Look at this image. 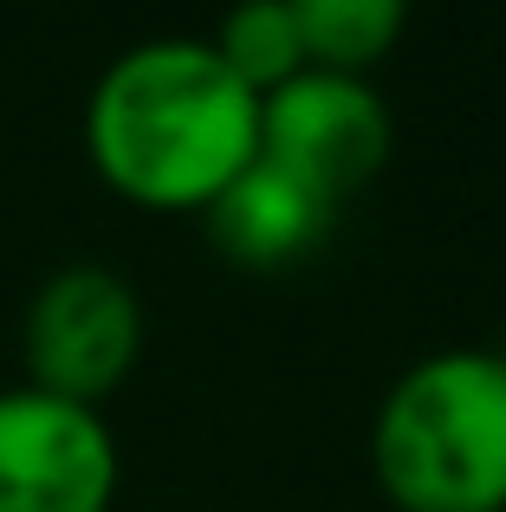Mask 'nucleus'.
<instances>
[{"instance_id":"nucleus-4","label":"nucleus","mask_w":506,"mask_h":512,"mask_svg":"<svg viewBox=\"0 0 506 512\" xmlns=\"http://www.w3.org/2000/svg\"><path fill=\"white\" fill-rule=\"evenodd\" d=\"M396 130L370 78L312 72L286 78L279 91L260 98V163L312 188L318 201L344 208L357 188H370L390 169Z\"/></svg>"},{"instance_id":"nucleus-5","label":"nucleus","mask_w":506,"mask_h":512,"mask_svg":"<svg viewBox=\"0 0 506 512\" xmlns=\"http://www.w3.org/2000/svg\"><path fill=\"white\" fill-rule=\"evenodd\" d=\"M117 441L98 409L33 383L0 389V512H111Z\"/></svg>"},{"instance_id":"nucleus-7","label":"nucleus","mask_w":506,"mask_h":512,"mask_svg":"<svg viewBox=\"0 0 506 512\" xmlns=\"http://www.w3.org/2000/svg\"><path fill=\"white\" fill-rule=\"evenodd\" d=\"M292 20H299V46L312 72L364 78L370 65L396 52L409 13L403 0H292Z\"/></svg>"},{"instance_id":"nucleus-8","label":"nucleus","mask_w":506,"mask_h":512,"mask_svg":"<svg viewBox=\"0 0 506 512\" xmlns=\"http://www.w3.org/2000/svg\"><path fill=\"white\" fill-rule=\"evenodd\" d=\"M208 46L221 52V65L241 78L253 98H266V91H279L286 78L305 72V46H299L292 0H253V7H234Z\"/></svg>"},{"instance_id":"nucleus-2","label":"nucleus","mask_w":506,"mask_h":512,"mask_svg":"<svg viewBox=\"0 0 506 512\" xmlns=\"http://www.w3.org/2000/svg\"><path fill=\"white\" fill-rule=\"evenodd\" d=\"M370 474L396 512H506V357L435 350L390 383Z\"/></svg>"},{"instance_id":"nucleus-1","label":"nucleus","mask_w":506,"mask_h":512,"mask_svg":"<svg viewBox=\"0 0 506 512\" xmlns=\"http://www.w3.org/2000/svg\"><path fill=\"white\" fill-rule=\"evenodd\" d=\"M85 150L137 208H208L260 156V98L208 39H143L91 85Z\"/></svg>"},{"instance_id":"nucleus-3","label":"nucleus","mask_w":506,"mask_h":512,"mask_svg":"<svg viewBox=\"0 0 506 512\" xmlns=\"http://www.w3.org/2000/svg\"><path fill=\"white\" fill-rule=\"evenodd\" d=\"M26 383L98 409L143 357V299L124 273L72 260L26 305Z\"/></svg>"},{"instance_id":"nucleus-6","label":"nucleus","mask_w":506,"mask_h":512,"mask_svg":"<svg viewBox=\"0 0 506 512\" xmlns=\"http://www.w3.org/2000/svg\"><path fill=\"white\" fill-rule=\"evenodd\" d=\"M202 221H208V240H215V253L228 266H241V273H279V266H299L325 247L331 227H338V208L253 156L202 208Z\"/></svg>"}]
</instances>
